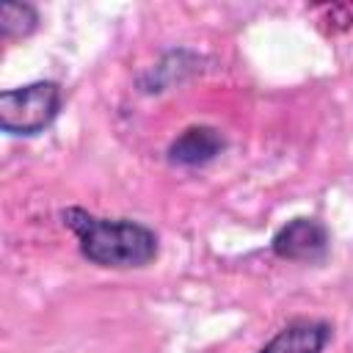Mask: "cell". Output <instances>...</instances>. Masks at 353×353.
Instances as JSON below:
<instances>
[{"label": "cell", "instance_id": "obj_1", "mask_svg": "<svg viewBox=\"0 0 353 353\" xmlns=\"http://www.w3.org/2000/svg\"><path fill=\"white\" fill-rule=\"evenodd\" d=\"M63 223L77 234L85 259L102 268H143L157 256V234L135 221H108L85 210H63Z\"/></svg>", "mask_w": 353, "mask_h": 353}, {"label": "cell", "instance_id": "obj_2", "mask_svg": "<svg viewBox=\"0 0 353 353\" xmlns=\"http://www.w3.org/2000/svg\"><path fill=\"white\" fill-rule=\"evenodd\" d=\"M61 110V85L39 80L0 94V127L11 135L41 132Z\"/></svg>", "mask_w": 353, "mask_h": 353}, {"label": "cell", "instance_id": "obj_3", "mask_svg": "<svg viewBox=\"0 0 353 353\" xmlns=\"http://www.w3.org/2000/svg\"><path fill=\"white\" fill-rule=\"evenodd\" d=\"M328 248V232L314 218H295L279 229L273 237V251L281 259L292 262H314Z\"/></svg>", "mask_w": 353, "mask_h": 353}, {"label": "cell", "instance_id": "obj_4", "mask_svg": "<svg viewBox=\"0 0 353 353\" xmlns=\"http://www.w3.org/2000/svg\"><path fill=\"white\" fill-rule=\"evenodd\" d=\"M331 325L320 320H298L281 328L259 353H323L328 345Z\"/></svg>", "mask_w": 353, "mask_h": 353}, {"label": "cell", "instance_id": "obj_5", "mask_svg": "<svg viewBox=\"0 0 353 353\" xmlns=\"http://www.w3.org/2000/svg\"><path fill=\"white\" fill-rule=\"evenodd\" d=\"M223 146H226V141L215 127L199 124V127H188L168 146V157H171V163H179V165H201V163L212 160L215 154H221Z\"/></svg>", "mask_w": 353, "mask_h": 353}, {"label": "cell", "instance_id": "obj_6", "mask_svg": "<svg viewBox=\"0 0 353 353\" xmlns=\"http://www.w3.org/2000/svg\"><path fill=\"white\" fill-rule=\"evenodd\" d=\"M39 22V14L30 6L6 3L0 8V33L3 36H28Z\"/></svg>", "mask_w": 353, "mask_h": 353}]
</instances>
